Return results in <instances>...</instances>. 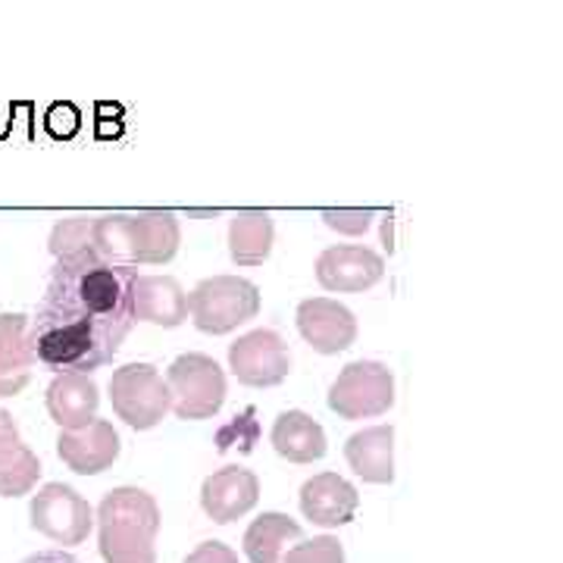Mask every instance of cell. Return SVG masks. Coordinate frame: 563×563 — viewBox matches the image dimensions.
Segmentation results:
<instances>
[{"instance_id":"6da1fadb","label":"cell","mask_w":563,"mask_h":563,"mask_svg":"<svg viewBox=\"0 0 563 563\" xmlns=\"http://www.w3.org/2000/svg\"><path fill=\"white\" fill-rule=\"evenodd\" d=\"M135 266H120L81 251L60 257L51 269L47 291L29 320V347L35 363L60 373H91L120 354L129 339Z\"/></svg>"},{"instance_id":"7a4b0ae2","label":"cell","mask_w":563,"mask_h":563,"mask_svg":"<svg viewBox=\"0 0 563 563\" xmlns=\"http://www.w3.org/2000/svg\"><path fill=\"white\" fill-rule=\"evenodd\" d=\"M179 220L169 210L107 213L91 222V251L120 266L169 263L179 251Z\"/></svg>"},{"instance_id":"3957f363","label":"cell","mask_w":563,"mask_h":563,"mask_svg":"<svg viewBox=\"0 0 563 563\" xmlns=\"http://www.w3.org/2000/svg\"><path fill=\"white\" fill-rule=\"evenodd\" d=\"M161 507L144 488L122 485L98 507V548L103 563H157Z\"/></svg>"},{"instance_id":"277c9868","label":"cell","mask_w":563,"mask_h":563,"mask_svg":"<svg viewBox=\"0 0 563 563\" xmlns=\"http://www.w3.org/2000/svg\"><path fill=\"white\" fill-rule=\"evenodd\" d=\"M188 313L207 335H225L261 313V288L242 276H210L188 295Z\"/></svg>"},{"instance_id":"5b68a950","label":"cell","mask_w":563,"mask_h":563,"mask_svg":"<svg viewBox=\"0 0 563 563\" xmlns=\"http://www.w3.org/2000/svg\"><path fill=\"white\" fill-rule=\"evenodd\" d=\"M110 401L125 426L135 432L154 429L173 410L166 379L151 363H125L110 376Z\"/></svg>"},{"instance_id":"8992f818","label":"cell","mask_w":563,"mask_h":563,"mask_svg":"<svg viewBox=\"0 0 563 563\" xmlns=\"http://www.w3.org/2000/svg\"><path fill=\"white\" fill-rule=\"evenodd\" d=\"M166 388L179 420H210L225 401V373L207 354H181L166 373Z\"/></svg>"},{"instance_id":"52a82bcc","label":"cell","mask_w":563,"mask_h":563,"mask_svg":"<svg viewBox=\"0 0 563 563\" xmlns=\"http://www.w3.org/2000/svg\"><path fill=\"white\" fill-rule=\"evenodd\" d=\"M395 404V376L385 363H347L329 388V407L342 420H373L391 410Z\"/></svg>"},{"instance_id":"ba28073f","label":"cell","mask_w":563,"mask_h":563,"mask_svg":"<svg viewBox=\"0 0 563 563\" xmlns=\"http://www.w3.org/2000/svg\"><path fill=\"white\" fill-rule=\"evenodd\" d=\"M32 529L57 544H81L95 529V510L73 485L47 483L32 495Z\"/></svg>"},{"instance_id":"9c48e42d","label":"cell","mask_w":563,"mask_h":563,"mask_svg":"<svg viewBox=\"0 0 563 563\" xmlns=\"http://www.w3.org/2000/svg\"><path fill=\"white\" fill-rule=\"evenodd\" d=\"M229 369L247 388H273L288 379L291 354L279 332L254 329L235 344H229Z\"/></svg>"},{"instance_id":"30bf717a","label":"cell","mask_w":563,"mask_h":563,"mask_svg":"<svg viewBox=\"0 0 563 563\" xmlns=\"http://www.w3.org/2000/svg\"><path fill=\"white\" fill-rule=\"evenodd\" d=\"M385 276V261L363 244L325 247L317 261V282L325 291H366Z\"/></svg>"},{"instance_id":"8fae6325","label":"cell","mask_w":563,"mask_h":563,"mask_svg":"<svg viewBox=\"0 0 563 563\" xmlns=\"http://www.w3.org/2000/svg\"><path fill=\"white\" fill-rule=\"evenodd\" d=\"M261 501V479L244 466H222L201 485V507L213 523H235Z\"/></svg>"},{"instance_id":"7c38bea8","label":"cell","mask_w":563,"mask_h":563,"mask_svg":"<svg viewBox=\"0 0 563 563\" xmlns=\"http://www.w3.org/2000/svg\"><path fill=\"white\" fill-rule=\"evenodd\" d=\"M120 432L113 429L110 420L88 422L73 432H60V439H57L60 461L79 476H98L103 470H110L120 457Z\"/></svg>"},{"instance_id":"4fadbf2b","label":"cell","mask_w":563,"mask_h":563,"mask_svg":"<svg viewBox=\"0 0 563 563\" xmlns=\"http://www.w3.org/2000/svg\"><path fill=\"white\" fill-rule=\"evenodd\" d=\"M298 332L320 354H342L357 339V320L332 298H307L298 307Z\"/></svg>"},{"instance_id":"5bb4252c","label":"cell","mask_w":563,"mask_h":563,"mask_svg":"<svg viewBox=\"0 0 563 563\" xmlns=\"http://www.w3.org/2000/svg\"><path fill=\"white\" fill-rule=\"evenodd\" d=\"M361 495L339 473H320L301 488V514L322 529H339L357 517Z\"/></svg>"},{"instance_id":"9a60e30c","label":"cell","mask_w":563,"mask_h":563,"mask_svg":"<svg viewBox=\"0 0 563 563\" xmlns=\"http://www.w3.org/2000/svg\"><path fill=\"white\" fill-rule=\"evenodd\" d=\"M98 407H101L98 383L85 373H60L47 385V413L63 432H73L98 420Z\"/></svg>"},{"instance_id":"2e32d148","label":"cell","mask_w":563,"mask_h":563,"mask_svg":"<svg viewBox=\"0 0 563 563\" xmlns=\"http://www.w3.org/2000/svg\"><path fill=\"white\" fill-rule=\"evenodd\" d=\"M132 313L135 322L176 329L188 320V295L173 276H139L132 288Z\"/></svg>"},{"instance_id":"e0dca14e","label":"cell","mask_w":563,"mask_h":563,"mask_svg":"<svg viewBox=\"0 0 563 563\" xmlns=\"http://www.w3.org/2000/svg\"><path fill=\"white\" fill-rule=\"evenodd\" d=\"M344 461L361 476L363 483H395V429L391 426H369L354 432L344 444Z\"/></svg>"},{"instance_id":"ac0fdd59","label":"cell","mask_w":563,"mask_h":563,"mask_svg":"<svg viewBox=\"0 0 563 563\" xmlns=\"http://www.w3.org/2000/svg\"><path fill=\"white\" fill-rule=\"evenodd\" d=\"M35 354L29 347V317L0 313V398L20 395L32 383Z\"/></svg>"},{"instance_id":"d6986e66","label":"cell","mask_w":563,"mask_h":563,"mask_svg":"<svg viewBox=\"0 0 563 563\" xmlns=\"http://www.w3.org/2000/svg\"><path fill=\"white\" fill-rule=\"evenodd\" d=\"M269 442L276 454L291 463H313L325 457V432L313 417L303 410H285L273 422Z\"/></svg>"},{"instance_id":"ffe728a7","label":"cell","mask_w":563,"mask_h":563,"mask_svg":"<svg viewBox=\"0 0 563 563\" xmlns=\"http://www.w3.org/2000/svg\"><path fill=\"white\" fill-rule=\"evenodd\" d=\"M276 242V225L266 210H239L229 222V254L239 266H261Z\"/></svg>"},{"instance_id":"44dd1931","label":"cell","mask_w":563,"mask_h":563,"mask_svg":"<svg viewBox=\"0 0 563 563\" xmlns=\"http://www.w3.org/2000/svg\"><path fill=\"white\" fill-rule=\"evenodd\" d=\"M301 539V523L288 514H263L244 532V554L251 563H282L285 544Z\"/></svg>"},{"instance_id":"7402d4cb","label":"cell","mask_w":563,"mask_h":563,"mask_svg":"<svg viewBox=\"0 0 563 563\" xmlns=\"http://www.w3.org/2000/svg\"><path fill=\"white\" fill-rule=\"evenodd\" d=\"M41 476L38 457L32 454V448L25 444L13 461H7L0 466V498H20L29 495Z\"/></svg>"},{"instance_id":"603a6c76","label":"cell","mask_w":563,"mask_h":563,"mask_svg":"<svg viewBox=\"0 0 563 563\" xmlns=\"http://www.w3.org/2000/svg\"><path fill=\"white\" fill-rule=\"evenodd\" d=\"M91 222L88 217H69V220H60L51 232V254L60 261V257H73V254H81V251H91Z\"/></svg>"},{"instance_id":"cb8c5ba5","label":"cell","mask_w":563,"mask_h":563,"mask_svg":"<svg viewBox=\"0 0 563 563\" xmlns=\"http://www.w3.org/2000/svg\"><path fill=\"white\" fill-rule=\"evenodd\" d=\"M282 563H344V544L335 536H317L295 544Z\"/></svg>"},{"instance_id":"d4e9b609","label":"cell","mask_w":563,"mask_h":563,"mask_svg":"<svg viewBox=\"0 0 563 563\" xmlns=\"http://www.w3.org/2000/svg\"><path fill=\"white\" fill-rule=\"evenodd\" d=\"M322 222L332 229V232H342V235H363L373 220H376V210H351V207H339V210H322Z\"/></svg>"},{"instance_id":"484cf974","label":"cell","mask_w":563,"mask_h":563,"mask_svg":"<svg viewBox=\"0 0 563 563\" xmlns=\"http://www.w3.org/2000/svg\"><path fill=\"white\" fill-rule=\"evenodd\" d=\"M22 448H25V444H22L20 439V426H16V420L0 407V466L7 461H13Z\"/></svg>"},{"instance_id":"4316f807","label":"cell","mask_w":563,"mask_h":563,"mask_svg":"<svg viewBox=\"0 0 563 563\" xmlns=\"http://www.w3.org/2000/svg\"><path fill=\"white\" fill-rule=\"evenodd\" d=\"M185 563H239V554L225 542H201L185 558Z\"/></svg>"},{"instance_id":"83f0119b","label":"cell","mask_w":563,"mask_h":563,"mask_svg":"<svg viewBox=\"0 0 563 563\" xmlns=\"http://www.w3.org/2000/svg\"><path fill=\"white\" fill-rule=\"evenodd\" d=\"M22 563H81V561H79V558H73V554H66V551H57V548H51V551H38V554L25 558Z\"/></svg>"}]
</instances>
